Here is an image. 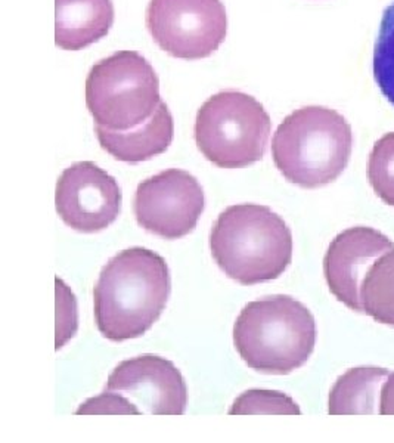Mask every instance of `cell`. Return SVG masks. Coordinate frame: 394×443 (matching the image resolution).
Segmentation results:
<instances>
[{
    "instance_id": "cell-1",
    "label": "cell",
    "mask_w": 394,
    "mask_h": 443,
    "mask_svg": "<svg viewBox=\"0 0 394 443\" xmlns=\"http://www.w3.org/2000/svg\"><path fill=\"white\" fill-rule=\"evenodd\" d=\"M169 266L155 251L126 249L108 260L93 290V312L100 334L114 343L148 331L169 302Z\"/></svg>"
},
{
    "instance_id": "cell-2",
    "label": "cell",
    "mask_w": 394,
    "mask_h": 443,
    "mask_svg": "<svg viewBox=\"0 0 394 443\" xmlns=\"http://www.w3.org/2000/svg\"><path fill=\"white\" fill-rule=\"evenodd\" d=\"M210 249L217 266L244 285L279 278L293 260V234L268 206L237 204L214 223Z\"/></svg>"
},
{
    "instance_id": "cell-3",
    "label": "cell",
    "mask_w": 394,
    "mask_h": 443,
    "mask_svg": "<svg viewBox=\"0 0 394 443\" xmlns=\"http://www.w3.org/2000/svg\"><path fill=\"white\" fill-rule=\"evenodd\" d=\"M353 151L352 126L332 108L310 105L283 118L272 138V158L288 182L304 189L339 178Z\"/></svg>"
},
{
    "instance_id": "cell-4",
    "label": "cell",
    "mask_w": 394,
    "mask_h": 443,
    "mask_svg": "<svg viewBox=\"0 0 394 443\" xmlns=\"http://www.w3.org/2000/svg\"><path fill=\"white\" fill-rule=\"evenodd\" d=\"M233 343L250 368L263 374H290L313 353L316 322L309 309L291 296H268L241 310Z\"/></svg>"
},
{
    "instance_id": "cell-5",
    "label": "cell",
    "mask_w": 394,
    "mask_h": 443,
    "mask_svg": "<svg viewBox=\"0 0 394 443\" xmlns=\"http://www.w3.org/2000/svg\"><path fill=\"white\" fill-rule=\"evenodd\" d=\"M161 104L160 79L136 51H118L92 65L86 79V107L95 125L126 132L146 123Z\"/></svg>"
},
{
    "instance_id": "cell-6",
    "label": "cell",
    "mask_w": 394,
    "mask_h": 443,
    "mask_svg": "<svg viewBox=\"0 0 394 443\" xmlns=\"http://www.w3.org/2000/svg\"><path fill=\"white\" fill-rule=\"evenodd\" d=\"M272 120L265 107L240 90H222L197 112L194 138L201 154L222 168H244L268 150Z\"/></svg>"
},
{
    "instance_id": "cell-7",
    "label": "cell",
    "mask_w": 394,
    "mask_h": 443,
    "mask_svg": "<svg viewBox=\"0 0 394 443\" xmlns=\"http://www.w3.org/2000/svg\"><path fill=\"white\" fill-rule=\"evenodd\" d=\"M146 28L158 47L170 56L204 59L225 42L226 8L222 0H151Z\"/></svg>"
},
{
    "instance_id": "cell-8",
    "label": "cell",
    "mask_w": 394,
    "mask_h": 443,
    "mask_svg": "<svg viewBox=\"0 0 394 443\" xmlns=\"http://www.w3.org/2000/svg\"><path fill=\"white\" fill-rule=\"evenodd\" d=\"M205 208L201 183L189 171L167 168L138 185L133 210L143 229L166 239L189 235Z\"/></svg>"
},
{
    "instance_id": "cell-9",
    "label": "cell",
    "mask_w": 394,
    "mask_h": 443,
    "mask_svg": "<svg viewBox=\"0 0 394 443\" xmlns=\"http://www.w3.org/2000/svg\"><path fill=\"white\" fill-rule=\"evenodd\" d=\"M55 206L71 229L95 234L107 229L121 213V188L111 175L92 161L67 167L57 182Z\"/></svg>"
},
{
    "instance_id": "cell-10",
    "label": "cell",
    "mask_w": 394,
    "mask_h": 443,
    "mask_svg": "<svg viewBox=\"0 0 394 443\" xmlns=\"http://www.w3.org/2000/svg\"><path fill=\"white\" fill-rule=\"evenodd\" d=\"M105 390L123 395L139 411L180 415L186 411L188 388L173 362L156 355L123 360L110 374Z\"/></svg>"
},
{
    "instance_id": "cell-11",
    "label": "cell",
    "mask_w": 394,
    "mask_h": 443,
    "mask_svg": "<svg viewBox=\"0 0 394 443\" xmlns=\"http://www.w3.org/2000/svg\"><path fill=\"white\" fill-rule=\"evenodd\" d=\"M394 249V242L378 229L354 226L339 232L324 259V275L338 302L363 313L360 288L371 266Z\"/></svg>"
},
{
    "instance_id": "cell-12",
    "label": "cell",
    "mask_w": 394,
    "mask_h": 443,
    "mask_svg": "<svg viewBox=\"0 0 394 443\" xmlns=\"http://www.w3.org/2000/svg\"><path fill=\"white\" fill-rule=\"evenodd\" d=\"M99 145L118 161L138 164L166 153L174 138V121L164 101L154 115L139 127L117 132L95 125Z\"/></svg>"
},
{
    "instance_id": "cell-13",
    "label": "cell",
    "mask_w": 394,
    "mask_h": 443,
    "mask_svg": "<svg viewBox=\"0 0 394 443\" xmlns=\"http://www.w3.org/2000/svg\"><path fill=\"white\" fill-rule=\"evenodd\" d=\"M114 18L113 0H55V44L86 49L110 33Z\"/></svg>"
},
{
    "instance_id": "cell-14",
    "label": "cell",
    "mask_w": 394,
    "mask_h": 443,
    "mask_svg": "<svg viewBox=\"0 0 394 443\" xmlns=\"http://www.w3.org/2000/svg\"><path fill=\"white\" fill-rule=\"evenodd\" d=\"M388 374L387 368L378 366H356L346 371L331 388L329 414L380 412L381 390Z\"/></svg>"
},
{
    "instance_id": "cell-15",
    "label": "cell",
    "mask_w": 394,
    "mask_h": 443,
    "mask_svg": "<svg viewBox=\"0 0 394 443\" xmlns=\"http://www.w3.org/2000/svg\"><path fill=\"white\" fill-rule=\"evenodd\" d=\"M363 313L394 327V249L384 253L366 274L360 288Z\"/></svg>"
},
{
    "instance_id": "cell-16",
    "label": "cell",
    "mask_w": 394,
    "mask_h": 443,
    "mask_svg": "<svg viewBox=\"0 0 394 443\" xmlns=\"http://www.w3.org/2000/svg\"><path fill=\"white\" fill-rule=\"evenodd\" d=\"M372 71L381 93L394 107V2L382 12L374 46Z\"/></svg>"
},
{
    "instance_id": "cell-17",
    "label": "cell",
    "mask_w": 394,
    "mask_h": 443,
    "mask_svg": "<svg viewBox=\"0 0 394 443\" xmlns=\"http://www.w3.org/2000/svg\"><path fill=\"white\" fill-rule=\"evenodd\" d=\"M366 176L374 192L394 207V132L381 136L367 157Z\"/></svg>"
},
{
    "instance_id": "cell-18",
    "label": "cell",
    "mask_w": 394,
    "mask_h": 443,
    "mask_svg": "<svg viewBox=\"0 0 394 443\" xmlns=\"http://www.w3.org/2000/svg\"><path fill=\"white\" fill-rule=\"evenodd\" d=\"M300 408L290 396L265 388H253L237 398L229 414H300Z\"/></svg>"
},
{
    "instance_id": "cell-19",
    "label": "cell",
    "mask_w": 394,
    "mask_h": 443,
    "mask_svg": "<svg viewBox=\"0 0 394 443\" xmlns=\"http://www.w3.org/2000/svg\"><path fill=\"white\" fill-rule=\"evenodd\" d=\"M57 349L62 347L77 330V305L70 288L57 278Z\"/></svg>"
},
{
    "instance_id": "cell-20",
    "label": "cell",
    "mask_w": 394,
    "mask_h": 443,
    "mask_svg": "<svg viewBox=\"0 0 394 443\" xmlns=\"http://www.w3.org/2000/svg\"><path fill=\"white\" fill-rule=\"evenodd\" d=\"M75 414H141V411L123 395L105 390L80 405Z\"/></svg>"
},
{
    "instance_id": "cell-21",
    "label": "cell",
    "mask_w": 394,
    "mask_h": 443,
    "mask_svg": "<svg viewBox=\"0 0 394 443\" xmlns=\"http://www.w3.org/2000/svg\"><path fill=\"white\" fill-rule=\"evenodd\" d=\"M380 414H394V373H390L381 390Z\"/></svg>"
}]
</instances>
